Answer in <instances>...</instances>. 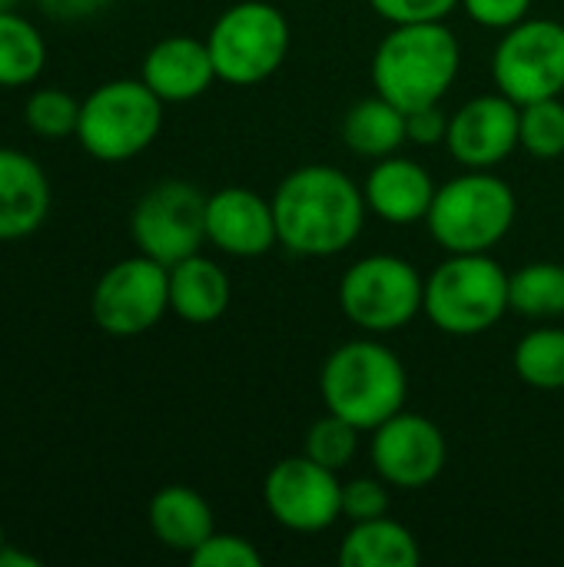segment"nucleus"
I'll return each mask as SVG.
<instances>
[{
    "instance_id": "f257e3e1",
    "label": "nucleus",
    "mask_w": 564,
    "mask_h": 567,
    "mask_svg": "<svg viewBox=\"0 0 564 567\" xmlns=\"http://www.w3.org/2000/svg\"><path fill=\"white\" fill-rule=\"evenodd\" d=\"M273 216L279 246L302 259H329L346 252L366 226V196L349 173L309 163L286 173L276 186Z\"/></svg>"
},
{
    "instance_id": "f03ea898",
    "label": "nucleus",
    "mask_w": 564,
    "mask_h": 567,
    "mask_svg": "<svg viewBox=\"0 0 564 567\" xmlns=\"http://www.w3.org/2000/svg\"><path fill=\"white\" fill-rule=\"evenodd\" d=\"M462 66V47L445 23H396L372 53V86L412 113L442 103Z\"/></svg>"
},
{
    "instance_id": "7ed1b4c3",
    "label": "nucleus",
    "mask_w": 564,
    "mask_h": 567,
    "mask_svg": "<svg viewBox=\"0 0 564 567\" xmlns=\"http://www.w3.org/2000/svg\"><path fill=\"white\" fill-rule=\"evenodd\" d=\"M319 392L326 412L352 422L359 432H372L406 409L409 375L402 359L379 339H349L322 362Z\"/></svg>"
},
{
    "instance_id": "20e7f679",
    "label": "nucleus",
    "mask_w": 564,
    "mask_h": 567,
    "mask_svg": "<svg viewBox=\"0 0 564 567\" xmlns=\"http://www.w3.org/2000/svg\"><path fill=\"white\" fill-rule=\"evenodd\" d=\"M422 312L445 336H482L509 312V272L489 252H449L425 279Z\"/></svg>"
},
{
    "instance_id": "39448f33",
    "label": "nucleus",
    "mask_w": 564,
    "mask_h": 567,
    "mask_svg": "<svg viewBox=\"0 0 564 567\" xmlns=\"http://www.w3.org/2000/svg\"><path fill=\"white\" fill-rule=\"evenodd\" d=\"M515 213V193L502 176L469 169L435 189L425 226L445 252H489L509 236Z\"/></svg>"
},
{
    "instance_id": "423d86ee",
    "label": "nucleus",
    "mask_w": 564,
    "mask_h": 567,
    "mask_svg": "<svg viewBox=\"0 0 564 567\" xmlns=\"http://www.w3.org/2000/svg\"><path fill=\"white\" fill-rule=\"evenodd\" d=\"M289 43L293 33L286 13L266 0H239L226 7L206 33L216 80L233 86L269 80L286 63Z\"/></svg>"
},
{
    "instance_id": "0eeeda50",
    "label": "nucleus",
    "mask_w": 564,
    "mask_h": 567,
    "mask_svg": "<svg viewBox=\"0 0 564 567\" xmlns=\"http://www.w3.org/2000/svg\"><path fill=\"white\" fill-rule=\"evenodd\" d=\"M163 130V100L143 80H106L80 103L76 140L100 163H126Z\"/></svg>"
},
{
    "instance_id": "6e6552de",
    "label": "nucleus",
    "mask_w": 564,
    "mask_h": 567,
    "mask_svg": "<svg viewBox=\"0 0 564 567\" xmlns=\"http://www.w3.org/2000/svg\"><path fill=\"white\" fill-rule=\"evenodd\" d=\"M422 299L425 276L409 259L389 252L356 259L339 282L342 316L369 336L406 329L422 312Z\"/></svg>"
},
{
    "instance_id": "1a4fd4ad",
    "label": "nucleus",
    "mask_w": 564,
    "mask_h": 567,
    "mask_svg": "<svg viewBox=\"0 0 564 567\" xmlns=\"http://www.w3.org/2000/svg\"><path fill=\"white\" fill-rule=\"evenodd\" d=\"M495 90L519 106L564 93V23L525 17L502 33L492 53Z\"/></svg>"
},
{
    "instance_id": "9d476101",
    "label": "nucleus",
    "mask_w": 564,
    "mask_h": 567,
    "mask_svg": "<svg viewBox=\"0 0 564 567\" xmlns=\"http://www.w3.org/2000/svg\"><path fill=\"white\" fill-rule=\"evenodd\" d=\"M90 312L113 339L150 332L170 312V266L143 252L113 262L93 286Z\"/></svg>"
},
{
    "instance_id": "9b49d317",
    "label": "nucleus",
    "mask_w": 564,
    "mask_h": 567,
    "mask_svg": "<svg viewBox=\"0 0 564 567\" xmlns=\"http://www.w3.org/2000/svg\"><path fill=\"white\" fill-rule=\"evenodd\" d=\"M130 233L136 249L163 266L196 256L206 243V196L186 179H163L133 206Z\"/></svg>"
},
{
    "instance_id": "f8f14e48",
    "label": "nucleus",
    "mask_w": 564,
    "mask_h": 567,
    "mask_svg": "<svg viewBox=\"0 0 564 567\" xmlns=\"http://www.w3.org/2000/svg\"><path fill=\"white\" fill-rule=\"evenodd\" d=\"M263 502L273 522L296 535H319L342 518V482L339 472L312 462L306 452L279 458L266 482Z\"/></svg>"
},
{
    "instance_id": "ddd939ff",
    "label": "nucleus",
    "mask_w": 564,
    "mask_h": 567,
    "mask_svg": "<svg viewBox=\"0 0 564 567\" xmlns=\"http://www.w3.org/2000/svg\"><path fill=\"white\" fill-rule=\"evenodd\" d=\"M369 458L386 485L416 492L442 475L449 445L432 419L402 409L392 419H386L379 429H372Z\"/></svg>"
},
{
    "instance_id": "4468645a",
    "label": "nucleus",
    "mask_w": 564,
    "mask_h": 567,
    "mask_svg": "<svg viewBox=\"0 0 564 567\" xmlns=\"http://www.w3.org/2000/svg\"><path fill=\"white\" fill-rule=\"evenodd\" d=\"M522 106L505 93H485L462 103L449 120L445 150L465 169H492L519 150Z\"/></svg>"
},
{
    "instance_id": "2eb2a0df",
    "label": "nucleus",
    "mask_w": 564,
    "mask_h": 567,
    "mask_svg": "<svg viewBox=\"0 0 564 567\" xmlns=\"http://www.w3.org/2000/svg\"><path fill=\"white\" fill-rule=\"evenodd\" d=\"M206 243H213L219 252L236 256V259L266 256L273 246H279L273 199L246 186H226V189L209 193L206 196Z\"/></svg>"
},
{
    "instance_id": "dca6fc26",
    "label": "nucleus",
    "mask_w": 564,
    "mask_h": 567,
    "mask_svg": "<svg viewBox=\"0 0 564 567\" xmlns=\"http://www.w3.org/2000/svg\"><path fill=\"white\" fill-rule=\"evenodd\" d=\"M140 80L163 103H189L213 86L216 66H213L206 40L173 33V37L156 40L146 50L143 66H140Z\"/></svg>"
},
{
    "instance_id": "f3484780",
    "label": "nucleus",
    "mask_w": 564,
    "mask_h": 567,
    "mask_svg": "<svg viewBox=\"0 0 564 567\" xmlns=\"http://www.w3.org/2000/svg\"><path fill=\"white\" fill-rule=\"evenodd\" d=\"M435 189L439 186L432 183L429 169L419 159L392 153L376 159L372 173L366 176L362 196L369 213H376L382 223L412 226V223H425Z\"/></svg>"
},
{
    "instance_id": "a211bd4d",
    "label": "nucleus",
    "mask_w": 564,
    "mask_h": 567,
    "mask_svg": "<svg viewBox=\"0 0 564 567\" xmlns=\"http://www.w3.org/2000/svg\"><path fill=\"white\" fill-rule=\"evenodd\" d=\"M50 216V179L43 166L10 146H0V243L33 236Z\"/></svg>"
},
{
    "instance_id": "6ab92c4d",
    "label": "nucleus",
    "mask_w": 564,
    "mask_h": 567,
    "mask_svg": "<svg viewBox=\"0 0 564 567\" xmlns=\"http://www.w3.org/2000/svg\"><path fill=\"white\" fill-rule=\"evenodd\" d=\"M233 299L229 276L219 262L196 252L170 266V312L189 326H209L226 316Z\"/></svg>"
},
{
    "instance_id": "aec40b11",
    "label": "nucleus",
    "mask_w": 564,
    "mask_h": 567,
    "mask_svg": "<svg viewBox=\"0 0 564 567\" xmlns=\"http://www.w3.org/2000/svg\"><path fill=\"white\" fill-rule=\"evenodd\" d=\"M146 522H150L153 538L163 548L180 551L186 558L216 532V518H213L209 502L199 492L186 488V485H166V488H160L150 498Z\"/></svg>"
},
{
    "instance_id": "412c9836",
    "label": "nucleus",
    "mask_w": 564,
    "mask_h": 567,
    "mask_svg": "<svg viewBox=\"0 0 564 567\" xmlns=\"http://www.w3.org/2000/svg\"><path fill=\"white\" fill-rule=\"evenodd\" d=\"M342 567H416L422 561L416 535L392 518L352 522L339 542Z\"/></svg>"
},
{
    "instance_id": "4be33fe9",
    "label": "nucleus",
    "mask_w": 564,
    "mask_h": 567,
    "mask_svg": "<svg viewBox=\"0 0 564 567\" xmlns=\"http://www.w3.org/2000/svg\"><path fill=\"white\" fill-rule=\"evenodd\" d=\"M342 140L356 156H366V159L392 156V153L402 150V143H409V136H406V110H399L382 93H372V96L359 100L346 113Z\"/></svg>"
},
{
    "instance_id": "5701e85b",
    "label": "nucleus",
    "mask_w": 564,
    "mask_h": 567,
    "mask_svg": "<svg viewBox=\"0 0 564 567\" xmlns=\"http://www.w3.org/2000/svg\"><path fill=\"white\" fill-rule=\"evenodd\" d=\"M47 66L43 33L17 10H0V86L17 90L37 83Z\"/></svg>"
},
{
    "instance_id": "b1692460",
    "label": "nucleus",
    "mask_w": 564,
    "mask_h": 567,
    "mask_svg": "<svg viewBox=\"0 0 564 567\" xmlns=\"http://www.w3.org/2000/svg\"><path fill=\"white\" fill-rule=\"evenodd\" d=\"M509 309L525 319H558L564 316V266L562 262H529L509 272Z\"/></svg>"
},
{
    "instance_id": "393cba45",
    "label": "nucleus",
    "mask_w": 564,
    "mask_h": 567,
    "mask_svg": "<svg viewBox=\"0 0 564 567\" xmlns=\"http://www.w3.org/2000/svg\"><path fill=\"white\" fill-rule=\"evenodd\" d=\"M515 372L529 389L562 392L564 389V329L542 326L519 339L515 346Z\"/></svg>"
},
{
    "instance_id": "a878e982",
    "label": "nucleus",
    "mask_w": 564,
    "mask_h": 567,
    "mask_svg": "<svg viewBox=\"0 0 564 567\" xmlns=\"http://www.w3.org/2000/svg\"><path fill=\"white\" fill-rule=\"evenodd\" d=\"M519 150L535 159H555L564 153V103L562 96L535 100L522 106L519 116Z\"/></svg>"
},
{
    "instance_id": "bb28decb",
    "label": "nucleus",
    "mask_w": 564,
    "mask_h": 567,
    "mask_svg": "<svg viewBox=\"0 0 564 567\" xmlns=\"http://www.w3.org/2000/svg\"><path fill=\"white\" fill-rule=\"evenodd\" d=\"M23 120L30 126V133H37L40 140H63V136H76V123H80V103L57 86H43L33 90L23 103Z\"/></svg>"
},
{
    "instance_id": "cd10ccee",
    "label": "nucleus",
    "mask_w": 564,
    "mask_h": 567,
    "mask_svg": "<svg viewBox=\"0 0 564 567\" xmlns=\"http://www.w3.org/2000/svg\"><path fill=\"white\" fill-rule=\"evenodd\" d=\"M312 462L332 468V472H342L356 452H359V429L332 412H326L322 419H316L306 432V449H302Z\"/></svg>"
},
{
    "instance_id": "c85d7f7f",
    "label": "nucleus",
    "mask_w": 564,
    "mask_h": 567,
    "mask_svg": "<svg viewBox=\"0 0 564 567\" xmlns=\"http://www.w3.org/2000/svg\"><path fill=\"white\" fill-rule=\"evenodd\" d=\"M193 567H259L263 555L259 548L243 538V535H229V532H213L193 555H189Z\"/></svg>"
},
{
    "instance_id": "c756f323",
    "label": "nucleus",
    "mask_w": 564,
    "mask_h": 567,
    "mask_svg": "<svg viewBox=\"0 0 564 567\" xmlns=\"http://www.w3.org/2000/svg\"><path fill=\"white\" fill-rule=\"evenodd\" d=\"M386 512H389V485L379 475L342 482V518H349V525L382 518Z\"/></svg>"
},
{
    "instance_id": "7c9ffc66",
    "label": "nucleus",
    "mask_w": 564,
    "mask_h": 567,
    "mask_svg": "<svg viewBox=\"0 0 564 567\" xmlns=\"http://www.w3.org/2000/svg\"><path fill=\"white\" fill-rule=\"evenodd\" d=\"M372 10L396 23H445L449 13L455 7H462V0H369Z\"/></svg>"
},
{
    "instance_id": "2f4dec72",
    "label": "nucleus",
    "mask_w": 564,
    "mask_h": 567,
    "mask_svg": "<svg viewBox=\"0 0 564 567\" xmlns=\"http://www.w3.org/2000/svg\"><path fill=\"white\" fill-rule=\"evenodd\" d=\"M462 10L489 30H509L529 17L532 0H462Z\"/></svg>"
},
{
    "instance_id": "473e14b6",
    "label": "nucleus",
    "mask_w": 564,
    "mask_h": 567,
    "mask_svg": "<svg viewBox=\"0 0 564 567\" xmlns=\"http://www.w3.org/2000/svg\"><path fill=\"white\" fill-rule=\"evenodd\" d=\"M449 120H452V113H445L442 103L412 110V113H406V136L416 146H439L449 136Z\"/></svg>"
},
{
    "instance_id": "72a5a7b5",
    "label": "nucleus",
    "mask_w": 564,
    "mask_h": 567,
    "mask_svg": "<svg viewBox=\"0 0 564 567\" xmlns=\"http://www.w3.org/2000/svg\"><path fill=\"white\" fill-rule=\"evenodd\" d=\"M37 7L60 23H76V20H90L96 13H103L110 7V0H37Z\"/></svg>"
},
{
    "instance_id": "f704fd0d",
    "label": "nucleus",
    "mask_w": 564,
    "mask_h": 567,
    "mask_svg": "<svg viewBox=\"0 0 564 567\" xmlns=\"http://www.w3.org/2000/svg\"><path fill=\"white\" fill-rule=\"evenodd\" d=\"M0 567H40V561L33 555H27V551H17V548L3 545L0 548Z\"/></svg>"
},
{
    "instance_id": "c9c22d12",
    "label": "nucleus",
    "mask_w": 564,
    "mask_h": 567,
    "mask_svg": "<svg viewBox=\"0 0 564 567\" xmlns=\"http://www.w3.org/2000/svg\"><path fill=\"white\" fill-rule=\"evenodd\" d=\"M17 7V0H0V10H13Z\"/></svg>"
},
{
    "instance_id": "e433bc0d",
    "label": "nucleus",
    "mask_w": 564,
    "mask_h": 567,
    "mask_svg": "<svg viewBox=\"0 0 564 567\" xmlns=\"http://www.w3.org/2000/svg\"><path fill=\"white\" fill-rule=\"evenodd\" d=\"M3 545H7V542H3V528H0V548H3Z\"/></svg>"
}]
</instances>
